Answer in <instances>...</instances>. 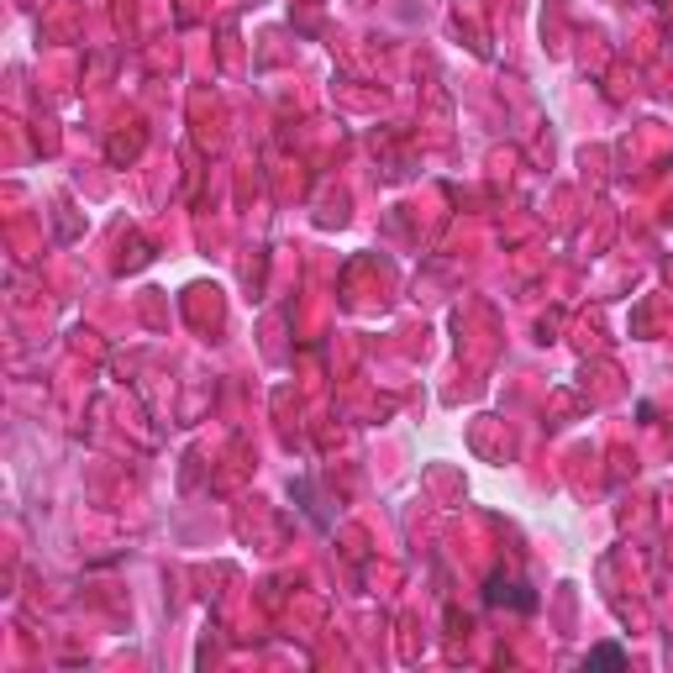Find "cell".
<instances>
[{"mask_svg":"<svg viewBox=\"0 0 673 673\" xmlns=\"http://www.w3.org/2000/svg\"><path fill=\"white\" fill-rule=\"evenodd\" d=\"M621 663H626V652H621V647H610V642L589 652V668H621Z\"/></svg>","mask_w":673,"mask_h":673,"instance_id":"1","label":"cell"}]
</instances>
